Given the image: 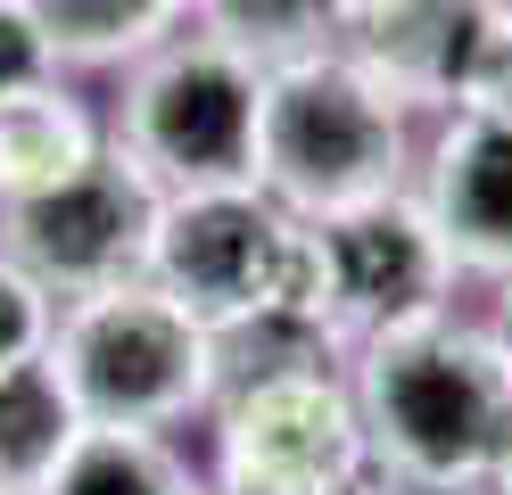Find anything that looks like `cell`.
Segmentation results:
<instances>
[{
	"label": "cell",
	"instance_id": "cell-13",
	"mask_svg": "<svg viewBox=\"0 0 512 495\" xmlns=\"http://www.w3.org/2000/svg\"><path fill=\"white\" fill-rule=\"evenodd\" d=\"M42 495H207V479L166 446V429H83Z\"/></svg>",
	"mask_w": 512,
	"mask_h": 495
},
{
	"label": "cell",
	"instance_id": "cell-1",
	"mask_svg": "<svg viewBox=\"0 0 512 495\" xmlns=\"http://www.w3.org/2000/svg\"><path fill=\"white\" fill-rule=\"evenodd\" d=\"M413 165V99L364 50L314 42L265 58V108H256V190L306 223L397 198Z\"/></svg>",
	"mask_w": 512,
	"mask_h": 495
},
{
	"label": "cell",
	"instance_id": "cell-21",
	"mask_svg": "<svg viewBox=\"0 0 512 495\" xmlns=\"http://www.w3.org/2000/svg\"><path fill=\"white\" fill-rule=\"evenodd\" d=\"M496 495H512V438H504V454H496V479H488Z\"/></svg>",
	"mask_w": 512,
	"mask_h": 495
},
{
	"label": "cell",
	"instance_id": "cell-9",
	"mask_svg": "<svg viewBox=\"0 0 512 495\" xmlns=\"http://www.w3.org/2000/svg\"><path fill=\"white\" fill-rule=\"evenodd\" d=\"M422 207L446 231V248H455L463 273L512 281V124H488V116L446 124L430 141Z\"/></svg>",
	"mask_w": 512,
	"mask_h": 495
},
{
	"label": "cell",
	"instance_id": "cell-7",
	"mask_svg": "<svg viewBox=\"0 0 512 495\" xmlns=\"http://www.w3.org/2000/svg\"><path fill=\"white\" fill-rule=\"evenodd\" d=\"M323 231V330L331 339H389V330L438 322L446 297H455V248L430 223V207L413 190L372 198V207H347Z\"/></svg>",
	"mask_w": 512,
	"mask_h": 495
},
{
	"label": "cell",
	"instance_id": "cell-5",
	"mask_svg": "<svg viewBox=\"0 0 512 495\" xmlns=\"http://www.w3.org/2000/svg\"><path fill=\"white\" fill-rule=\"evenodd\" d=\"M256 108H265V58L199 25L133 58L108 149L133 157L157 198L240 190L256 182Z\"/></svg>",
	"mask_w": 512,
	"mask_h": 495
},
{
	"label": "cell",
	"instance_id": "cell-16",
	"mask_svg": "<svg viewBox=\"0 0 512 495\" xmlns=\"http://www.w3.org/2000/svg\"><path fill=\"white\" fill-rule=\"evenodd\" d=\"M50 330H58V297L25 273L17 256H0V372L50 355Z\"/></svg>",
	"mask_w": 512,
	"mask_h": 495
},
{
	"label": "cell",
	"instance_id": "cell-11",
	"mask_svg": "<svg viewBox=\"0 0 512 495\" xmlns=\"http://www.w3.org/2000/svg\"><path fill=\"white\" fill-rule=\"evenodd\" d=\"M75 438H83V413L58 380V363L50 355L9 363L0 372V495H42Z\"/></svg>",
	"mask_w": 512,
	"mask_h": 495
},
{
	"label": "cell",
	"instance_id": "cell-12",
	"mask_svg": "<svg viewBox=\"0 0 512 495\" xmlns=\"http://www.w3.org/2000/svg\"><path fill=\"white\" fill-rule=\"evenodd\" d=\"M58 66H133L157 42H174L190 0H25Z\"/></svg>",
	"mask_w": 512,
	"mask_h": 495
},
{
	"label": "cell",
	"instance_id": "cell-4",
	"mask_svg": "<svg viewBox=\"0 0 512 495\" xmlns=\"http://www.w3.org/2000/svg\"><path fill=\"white\" fill-rule=\"evenodd\" d=\"M50 363L83 429H174L223 396L215 330L190 306H174L149 273L67 297L50 330Z\"/></svg>",
	"mask_w": 512,
	"mask_h": 495
},
{
	"label": "cell",
	"instance_id": "cell-18",
	"mask_svg": "<svg viewBox=\"0 0 512 495\" xmlns=\"http://www.w3.org/2000/svg\"><path fill=\"white\" fill-rule=\"evenodd\" d=\"M438 0H331V33H347V50H389L397 33H413Z\"/></svg>",
	"mask_w": 512,
	"mask_h": 495
},
{
	"label": "cell",
	"instance_id": "cell-19",
	"mask_svg": "<svg viewBox=\"0 0 512 495\" xmlns=\"http://www.w3.org/2000/svg\"><path fill=\"white\" fill-rule=\"evenodd\" d=\"M356 495H455V487H430V479H405V471H380L372 462V471L356 479Z\"/></svg>",
	"mask_w": 512,
	"mask_h": 495
},
{
	"label": "cell",
	"instance_id": "cell-15",
	"mask_svg": "<svg viewBox=\"0 0 512 495\" xmlns=\"http://www.w3.org/2000/svg\"><path fill=\"white\" fill-rule=\"evenodd\" d=\"M190 25L240 42L248 58H290L331 42V0H190Z\"/></svg>",
	"mask_w": 512,
	"mask_h": 495
},
{
	"label": "cell",
	"instance_id": "cell-6",
	"mask_svg": "<svg viewBox=\"0 0 512 495\" xmlns=\"http://www.w3.org/2000/svg\"><path fill=\"white\" fill-rule=\"evenodd\" d=\"M372 438L331 363L256 372L215 396V487L223 495H356Z\"/></svg>",
	"mask_w": 512,
	"mask_h": 495
},
{
	"label": "cell",
	"instance_id": "cell-20",
	"mask_svg": "<svg viewBox=\"0 0 512 495\" xmlns=\"http://www.w3.org/2000/svg\"><path fill=\"white\" fill-rule=\"evenodd\" d=\"M488 339H496V355H504V372H512V281H504V306H496V330H488Z\"/></svg>",
	"mask_w": 512,
	"mask_h": 495
},
{
	"label": "cell",
	"instance_id": "cell-17",
	"mask_svg": "<svg viewBox=\"0 0 512 495\" xmlns=\"http://www.w3.org/2000/svg\"><path fill=\"white\" fill-rule=\"evenodd\" d=\"M42 83H58V58L42 42V25L25 17V0H0V108L42 91Z\"/></svg>",
	"mask_w": 512,
	"mask_h": 495
},
{
	"label": "cell",
	"instance_id": "cell-8",
	"mask_svg": "<svg viewBox=\"0 0 512 495\" xmlns=\"http://www.w3.org/2000/svg\"><path fill=\"white\" fill-rule=\"evenodd\" d=\"M149 231H157V190L124 149H100L75 182L0 207V256H17L67 306L108 281H133L149 264Z\"/></svg>",
	"mask_w": 512,
	"mask_h": 495
},
{
	"label": "cell",
	"instance_id": "cell-10",
	"mask_svg": "<svg viewBox=\"0 0 512 495\" xmlns=\"http://www.w3.org/2000/svg\"><path fill=\"white\" fill-rule=\"evenodd\" d=\"M100 149H108V132L67 83H42V91L9 99V108H0V207L75 182Z\"/></svg>",
	"mask_w": 512,
	"mask_h": 495
},
{
	"label": "cell",
	"instance_id": "cell-2",
	"mask_svg": "<svg viewBox=\"0 0 512 495\" xmlns=\"http://www.w3.org/2000/svg\"><path fill=\"white\" fill-rule=\"evenodd\" d=\"M356 413L380 471L430 479V487H488L496 454L512 438V372L488 330H463L455 314L389 330L356 347Z\"/></svg>",
	"mask_w": 512,
	"mask_h": 495
},
{
	"label": "cell",
	"instance_id": "cell-14",
	"mask_svg": "<svg viewBox=\"0 0 512 495\" xmlns=\"http://www.w3.org/2000/svg\"><path fill=\"white\" fill-rule=\"evenodd\" d=\"M446 108L512 124V0H471L455 75H446Z\"/></svg>",
	"mask_w": 512,
	"mask_h": 495
},
{
	"label": "cell",
	"instance_id": "cell-3",
	"mask_svg": "<svg viewBox=\"0 0 512 495\" xmlns=\"http://www.w3.org/2000/svg\"><path fill=\"white\" fill-rule=\"evenodd\" d=\"M141 273L190 306L215 339L248 322H323V231L273 207L256 182L240 190H182L157 198Z\"/></svg>",
	"mask_w": 512,
	"mask_h": 495
}]
</instances>
